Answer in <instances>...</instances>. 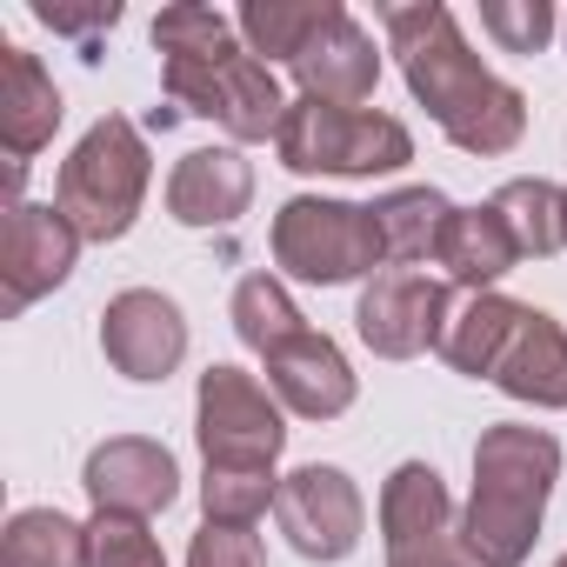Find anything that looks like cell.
Instances as JSON below:
<instances>
[{"mask_svg":"<svg viewBox=\"0 0 567 567\" xmlns=\"http://www.w3.org/2000/svg\"><path fill=\"white\" fill-rule=\"evenodd\" d=\"M254 200V161L240 147H194L167 174V214L181 227H234Z\"/></svg>","mask_w":567,"mask_h":567,"instance_id":"cell-14","label":"cell"},{"mask_svg":"<svg viewBox=\"0 0 567 567\" xmlns=\"http://www.w3.org/2000/svg\"><path fill=\"white\" fill-rule=\"evenodd\" d=\"M274 267L308 288H348V280L388 274L374 207L328 200V194H295L274 214Z\"/></svg>","mask_w":567,"mask_h":567,"instance_id":"cell-6","label":"cell"},{"mask_svg":"<svg viewBox=\"0 0 567 567\" xmlns=\"http://www.w3.org/2000/svg\"><path fill=\"white\" fill-rule=\"evenodd\" d=\"M560 247H567V187H560Z\"/></svg>","mask_w":567,"mask_h":567,"instance_id":"cell-32","label":"cell"},{"mask_svg":"<svg viewBox=\"0 0 567 567\" xmlns=\"http://www.w3.org/2000/svg\"><path fill=\"white\" fill-rule=\"evenodd\" d=\"M34 21L54 28V34H101V28L121 21V0H94V8H61V0H41Z\"/></svg>","mask_w":567,"mask_h":567,"instance_id":"cell-30","label":"cell"},{"mask_svg":"<svg viewBox=\"0 0 567 567\" xmlns=\"http://www.w3.org/2000/svg\"><path fill=\"white\" fill-rule=\"evenodd\" d=\"M260 361H267L274 401L288 408V414H301V421H341V414L354 408V394H361L348 354H341L328 334H315V328H301L295 341H280V348L260 354Z\"/></svg>","mask_w":567,"mask_h":567,"instance_id":"cell-13","label":"cell"},{"mask_svg":"<svg viewBox=\"0 0 567 567\" xmlns=\"http://www.w3.org/2000/svg\"><path fill=\"white\" fill-rule=\"evenodd\" d=\"M388 567H481L467 547H461V534H447V540H427V547H408V554H388Z\"/></svg>","mask_w":567,"mask_h":567,"instance_id":"cell-31","label":"cell"},{"mask_svg":"<svg viewBox=\"0 0 567 567\" xmlns=\"http://www.w3.org/2000/svg\"><path fill=\"white\" fill-rule=\"evenodd\" d=\"M54 127H61L54 74L28 48H0V147H8L14 174H28V161L54 141Z\"/></svg>","mask_w":567,"mask_h":567,"instance_id":"cell-15","label":"cell"},{"mask_svg":"<svg viewBox=\"0 0 567 567\" xmlns=\"http://www.w3.org/2000/svg\"><path fill=\"white\" fill-rule=\"evenodd\" d=\"M494 214L507 220L520 260H547V254L560 247V187H554V181H540V174L507 181V187L494 194Z\"/></svg>","mask_w":567,"mask_h":567,"instance_id":"cell-25","label":"cell"},{"mask_svg":"<svg viewBox=\"0 0 567 567\" xmlns=\"http://www.w3.org/2000/svg\"><path fill=\"white\" fill-rule=\"evenodd\" d=\"M481 28L501 41V54H540L554 34V8L547 0H487Z\"/></svg>","mask_w":567,"mask_h":567,"instance_id":"cell-28","label":"cell"},{"mask_svg":"<svg viewBox=\"0 0 567 567\" xmlns=\"http://www.w3.org/2000/svg\"><path fill=\"white\" fill-rule=\"evenodd\" d=\"M461 520H454V501H447V481L427 467V461H401L381 487V540L388 554H408V547H427V540H447Z\"/></svg>","mask_w":567,"mask_h":567,"instance_id":"cell-18","label":"cell"},{"mask_svg":"<svg viewBox=\"0 0 567 567\" xmlns=\"http://www.w3.org/2000/svg\"><path fill=\"white\" fill-rule=\"evenodd\" d=\"M520 315H527V301H507L501 288H494V295H467V301L454 308V321H447L441 361H447L454 374H467V381H494V368H501V354H507Z\"/></svg>","mask_w":567,"mask_h":567,"instance_id":"cell-20","label":"cell"},{"mask_svg":"<svg viewBox=\"0 0 567 567\" xmlns=\"http://www.w3.org/2000/svg\"><path fill=\"white\" fill-rule=\"evenodd\" d=\"M274 494H280L274 467H207L200 474V507L214 527H254L274 507Z\"/></svg>","mask_w":567,"mask_h":567,"instance_id":"cell-26","label":"cell"},{"mask_svg":"<svg viewBox=\"0 0 567 567\" xmlns=\"http://www.w3.org/2000/svg\"><path fill=\"white\" fill-rule=\"evenodd\" d=\"M447 321H454V280H427L414 267L374 274L354 301V328L381 361H414V354L441 348Z\"/></svg>","mask_w":567,"mask_h":567,"instance_id":"cell-8","label":"cell"},{"mask_svg":"<svg viewBox=\"0 0 567 567\" xmlns=\"http://www.w3.org/2000/svg\"><path fill=\"white\" fill-rule=\"evenodd\" d=\"M494 388L520 408H540V414H560L567 408V328L547 315V308H527L501 368H494Z\"/></svg>","mask_w":567,"mask_h":567,"instance_id":"cell-17","label":"cell"},{"mask_svg":"<svg viewBox=\"0 0 567 567\" xmlns=\"http://www.w3.org/2000/svg\"><path fill=\"white\" fill-rule=\"evenodd\" d=\"M234 334H240V348H254V354H274L280 341H295L301 328H308V315L295 308V295L280 288L274 274H247L240 288H234Z\"/></svg>","mask_w":567,"mask_h":567,"instance_id":"cell-24","label":"cell"},{"mask_svg":"<svg viewBox=\"0 0 567 567\" xmlns=\"http://www.w3.org/2000/svg\"><path fill=\"white\" fill-rule=\"evenodd\" d=\"M388 48L401 61L408 94L434 114V127L461 147V154H514L527 134V94L507 87L501 74H487V61L461 41V21L441 8V0H421V8H381Z\"/></svg>","mask_w":567,"mask_h":567,"instance_id":"cell-1","label":"cell"},{"mask_svg":"<svg viewBox=\"0 0 567 567\" xmlns=\"http://www.w3.org/2000/svg\"><path fill=\"white\" fill-rule=\"evenodd\" d=\"M81 260V234L54 200H14L8 234H0V288H8V315L34 308L54 295Z\"/></svg>","mask_w":567,"mask_h":567,"instance_id":"cell-10","label":"cell"},{"mask_svg":"<svg viewBox=\"0 0 567 567\" xmlns=\"http://www.w3.org/2000/svg\"><path fill=\"white\" fill-rule=\"evenodd\" d=\"M454 220V200L441 187H394L374 200V227H381V254L388 267H414L441 254V234Z\"/></svg>","mask_w":567,"mask_h":567,"instance_id":"cell-22","label":"cell"},{"mask_svg":"<svg viewBox=\"0 0 567 567\" xmlns=\"http://www.w3.org/2000/svg\"><path fill=\"white\" fill-rule=\"evenodd\" d=\"M194 441L207 467H274L288 447V408L247 368L214 361L194 388Z\"/></svg>","mask_w":567,"mask_h":567,"instance_id":"cell-7","label":"cell"},{"mask_svg":"<svg viewBox=\"0 0 567 567\" xmlns=\"http://www.w3.org/2000/svg\"><path fill=\"white\" fill-rule=\"evenodd\" d=\"M554 567H567V554H560V560H554Z\"/></svg>","mask_w":567,"mask_h":567,"instance_id":"cell-33","label":"cell"},{"mask_svg":"<svg viewBox=\"0 0 567 567\" xmlns=\"http://www.w3.org/2000/svg\"><path fill=\"white\" fill-rule=\"evenodd\" d=\"M560 28H567V21H560Z\"/></svg>","mask_w":567,"mask_h":567,"instance_id":"cell-34","label":"cell"},{"mask_svg":"<svg viewBox=\"0 0 567 567\" xmlns=\"http://www.w3.org/2000/svg\"><path fill=\"white\" fill-rule=\"evenodd\" d=\"M0 567H87V527L61 507H21L0 534Z\"/></svg>","mask_w":567,"mask_h":567,"instance_id":"cell-23","label":"cell"},{"mask_svg":"<svg viewBox=\"0 0 567 567\" xmlns=\"http://www.w3.org/2000/svg\"><path fill=\"white\" fill-rule=\"evenodd\" d=\"M187 567H267V547L254 527H200L187 540Z\"/></svg>","mask_w":567,"mask_h":567,"instance_id":"cell-29","label":"cell"},{"mask_svg":"<svg viewBox=\"0 0 567 567\" xmlns=\"http://www.w3.org/2000/svg\"><path fill=\"white\" fill-rule=\"evenodd\" d=\"M147 181H154V154L141 141V127L127 114H101L74 154L61 161V181H54V207L74 220L81 240H127V227L141 220V200H147Z\"/></svg>","mask_w":567,"mask_h":567,"instance_id":"cell-4","label":"cell"},{"mask_svg":"<svg viewBox=\"0 0 567 567\" xmlns=\"http://www.w3.org/2000/svg\"><path fill=\"white\" fill-rule=\"evenodd\" d=\"M274 154L288 174L374 181V174H401L414 161V134H408V121H394L381 107H334V101L301 94L274 134Z\"/></svg>","mask_w":567,"mask_h":567,"instance_id":"cell-5","label":"cell"},{"mask_svg":"<svg viewBox=\"0 0 567 567\" xmlns=\"http://www.w3.org/2000/svg\"><path fill=\"white\" fill-rule=\"evenodd\" d=\"M101 354L121 381H167L187 361V315L161 288H127L101 315Z\"/></svg>","mask_w":567,"mask_h":567,"instance_id":"cell-11","label":"cell"},{"mask_svg":"<svg viewBox=\"0 0 567 567\" xmlns=\"http://www.w3.org/2000/svg\"><path fill=\"white\" fill-rule=\"evenodd\" d=\"M87 567H167L161 540L134 514H94L87 520Z\"/></svg>","mask_w":567,"mask_h":567,"instance_id":"cell-27","label":"cell"},{"mask_svg":"<svg viewBox=\"0 0 567 567\" xmlns=\"http://www.w3.org/2000/svg\"><path fill=\"white\" fill-rule=\"evenodd\" d=\"M434 260L447 267L454 288L494 295V280L520 267V247H514L507 220H501V214H494V200H487V207H454V220H447V234H441V254H434Z\"/></svg>","mask_w":567,"mask_h":567,"instance_id":"cell-19","label":"cell"},{"mask_svg":"<svg viewBox=\"0 0 567 567\" xmlns=\"http://www.w3.org/2000/svg\"><path fill=\"white\" fill-rule=\"evenodd\" d=\"M81 487H87L94 514H134V520H147V514L174 507L181 467H174V454H167L161 441H147V434H114V441H101V447L87 454Z\"/></svg>","mask_w":567,"mask_h":567,"instance_id":"cell-12","label":"cell"},{"mask_svg":"<svg viewBox=\"0 0 567 567\" xmlns=\"http://www.w3.org/2000/svg\"><path fill=\"white\" fill-rule=\"evenodd\" d=\"M295 81L308 101H334V107H361L374 87H381V54H374V34L341 8L321 41L295 61Z\"/></svg>","mask_w":567,"mask_h":567,"instance_id":"cell-16","label":"cell"},{"mask_svg":"<svg viewBox=\"0 0 567 567\" xmlns=\"http://www.w3.org/2000/svg\"><path fill=\"white\" fill-rule=\"evenodd\" d=\"M341 14V0H247V8L234 14V28H240V41H247V54H260L267 68L274 61H301L315 41H321V28Z\"/></svg>","mask_w":567,"mask_h":567,"instance_id":"cell-21","label":"cell"},{"mask_svg":"<svg viewBox=\"0 0 567 567\" xmlns=\"http://www.w3.org/2000/svg\"><path fill=\"white\" fill-rule=\"evenodd\" d=\"M154 48H161V87L181 114L220 121L234 141H267L288 121V94H280L274 68L260 54H247L234 41V21L200 8V0H181V8H161L154 21Z\"/></svg>","mask_w":567,"mask_h":567,"instance_id":"cell-2","label":"cell"},{"mask_svg":"<svg viewBox=\"0 0 567 567\" xmlns=\"http://www.w3.org/2000/svg\"><path fill=\"white\" fill-rule=\"evenodd\" d=\"M560 481V441L547 427L494 421L474 441V494L461 507V547L481 567H520L534 554L547 494Z\"/></svg>","mask_w":567,"mask_h":567,"instance_id":"cell-3","label":"cell"},{"mask_svg":"<svg viewBox=\"0 0 567 567\" xmlns=\"http://www.w3.org/2000/svg\"><path fill=\"white\" fill-rule=\"evenodd\" d=\"M274 520H280V534H288L295 554H308V560H348L361 547V534H368V501H361V487H354L348 467L308 461V467H295L288 481H280Z\"/></svg>","mask_w":567,"mask_h":567,"instance_id":"cell-9","label":"cell"}]
</instances>
